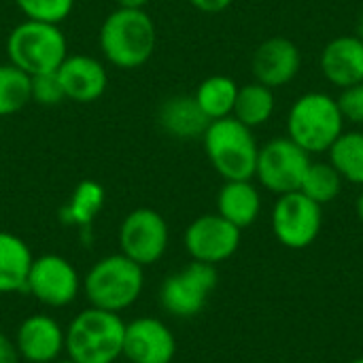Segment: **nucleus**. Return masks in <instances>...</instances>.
Segmentation results:
<instances>
[{
	"label": "nucleus",
	"instance_id": "10",
	"mask_svg": "<svg viewBox=\"0 0 363 363\" xmlns=\"http://www.w3.org/2000/svg\"><path fill=\"white\" fill-rule=\"evenodd\" d=\"M272 234L274 238L294 251L311 247L323 228V206L306 198L302 191L277 196L272 206Z\"/></svg>",
	"mask_w": 363,
	"mask_h": 363
},
{
	"label": "nucleus",
	"instance_id": "32",
	"mask_svg": "<svg viewBox=\"0 0 363 363\" xmlns=\"http://www.w3.org/2000/svg\"><path fill=\"white\" fill-rule=\"evenodd\" d=\"M121 9H145L151 0H115Z\"/></svg>",
	"mask_w": 363,
	"mask_h": 363
},
{
	"label": "nucleus",
	"instance_id": "27",
	"mask_svg": "<svg viewBox=\"0 0 363 363\" xmlns=\"http://www.w3.org/2000/svg\"><path fill=\"white\" fill-rule=\"evenodd\" d=\"M17 9L32 21L62 23L74 6V0H13Z\"/></svg>",
	"mask_w": 363,
	"mask_h": 363
},
{
	"label": "nucleus",
	"instance_id": "21",
	"mask_svg": "<svg viewBox=\"0 0 363 363\" xmlns=\"http://www.w3.org/2000/svg\"><path fill=\"white\" fill-rule=\"evenodd\" d=\"M104 200H106L104 187L98 181L85 179V181L77 183V187L72 189L68 202L60 211V219L66 225H74L79 230H89L94 219L104 208Z\"/></svg>",
	"mask_w": 363,
	"mask_h": 363
},
{
	"label": "nucleus",
	"instance_id": "2",
	"mask_svg": "<svg viewBox=\"0 0 363 363\" xmlns=\"http://www.w3.org/2000/svg\"><path fill=\"white\" fill-rule=\"evenodd\" d=\"M345 117L338 100L328 91H306L298 96L285 119L287 138L302 147L308 155L328 153L336 138L345 132Z\"/></svg>",
	"mask_w": 363,
	"mask_h": 363
},
{
	"label": "nucleus",
	"instance_id": "9",
	"mask_svg": "<svg viewBox=\"0 0 363 363\" xmlns=\"http://www.w3.org/2000/svg\"><path fill=\"white\" fill-rule=\"evenodd\" d=\"M119 253L143 268L157 264L170 242V230L162 213L149 206L130 211L119 225Z\"/></svg>",
	"mask_w": 363,
	"mask_h": 363
},
{
	"label": "nucleus",
	"instance_id": "36",
	"mask_svg": "<svg viewBox=\"0 0 363 363\" xmlns=\"http://www.w3.org/2000/svg\"><path fill=\"white\" fill-rule=\"evenodd\" d=\"M351 363H363V357H359V359H353Z\"/></svg>",
	"mask_w": 363,
	"mask_h": 363
},
{
	"label": "nucleus",
	"instance_id": "12",
	"mask_svg": "<svg viewBox=\"0 0 363 363\" xmlns=\"http://www.w3.org/2000/svg\"><path fill=\"white\" fill-rule=\"evenodd\" d=\"M240 234L242 230L232 225L219 213H206L187 225L183 245L194 262L217 266L234 257L240 247Z\"/></svg>",
	"mask_w": 363,
	"mask_h": 363
},
{
	"label": "nucleus",
	"instance_id": "17",
	"mask_svg": "<svg viewBox=\"0 0 363 363\" xmlns=\"http://www.w3.org/2000/svg\"><path fill=\"white\" fill-rule=\"evenodd\" d=\"M66 100L89 104L96 102L108 87V72L104 64L91 55H66L57 68Z\"/></svg>",
	"mask_w": 363,
	"mask_h": 363
},
{
	"label": "nucleus",
	"instance_id": "30",
	"mask_svg": "<svg viewBox=\"0 0 363 363\" xmlns=\"http://www.w3.org/2000/svg\"><path fill=\"white\" fill-rule=\"evenodd\" d=\"M0 363H21L15 342L0 332Z\"/></svg>",
	"mask_w": 363,
	"mask_h": 363
},
{
	"label": "nucleus",
	"instance_id": "31",
	"mask_svg": "<svg viewBox=\"0 0 363 363\" xmlns=\"http://www.w3.org/2000/svg\"><path fill=\"white\" fill-rule=\"evenodd\" d=\"M234 0H189V4L202 13H221L225 11Z\"/></svg>",
	"mask_w": 363,
	"mask_h": 363
},
{
	"label": "nucleus",
	"instance_id": "11",
	"mask_svg": "<svg viewBox=\"0 0 363 363\" xmlns=\"http://www.w3.org/2000/svg\"><path fill=\"white\" fill-rule=\"evenodd\" d=\"M26 291L47 308H66L83 291V281L66 257L45 253L32 259Z\"/></svg>",
	"mask_w": 363,
	"mask_h": 363
},
{
	"label": "nucleus",
	"instance_id": "15",
	"mask_svg": "<svg viewBox=\"0 0 363 363\" xmlns=\"http://www.w3.org/2000/svg\"><path fill=\"white\" fill-rule=\"evenodd\" d=\"M13 342L23 363H53L64 353L66 330L51 315L38 313L19 323Z\"/></svg>",
	"mask_w": 363,
	"mask_h": 363
},
{
	"label": "nucleus",
	"instance_id": "26",
	"mask_svg": "<svg viewBox=\"0 0 363 363\" xmlns=\"http://www.w3.org/2000/svg\"><path fill=\"white\" fill-rule=\"evenodd\" d=\"M30 102V74H26L11 62L0 64V117L15 115Z\"/></svg>",
	"mask_w": 363,
	"mask_h": 363
},
{
	"label": "nucleus",
	"instance_id": "29",
	"mask_svg": "<svg viewBox=\"0 0 363 363\" xmlns=\"http://www.w3.org/2000/svg\"><path fill=\"white\" fill-rule=\"evenodd\" d=\"M336 100L347 123H353L357 128L363 125V83L340 89V96Z\"/></svg>",
	"mask_w": 363,
	"mask_h": 363
},
{
	"label": "nucleus",
	"instance_id": "35",
	"mask_svg": "<svg viewBox=\"0 0 363 363\" xmlns=\"http://www.w3.org/2000/svg\"><path fill=\"white\" fill-rule=\"evenodd\" d=\"M53 363H74V362H72L70 357H60L57 362H53Z\"/></svg>",
	"mask_w": 363,
	"mask_h": 363
},
{
	"label": "nucleus",
	"instance_id": "7",
	"mask_svg": "<svg viewBox=\"0 0 363 363\" xmlns=\"http://www.w3.org/2000/svg\"><path fill=\"white\" fill-rule=\"evenodd\" d=\"M217 266L191 259L185 268L164 279L160 287V304L170 317L191 319L204 311L211 294L217 289Z\"/></svg>",
	"mask_w": 363,
	"mask_h": 363
},
{
	"label": "nucleus",
	"instance_id": "4",
	"mask_svg": "<svg viewBox=\"0 0 363 363\" xmlns=\"http://www.w3.org/2000/svg\"><path fill=\"white\" fill-rule=\"evenodd\" d=\"M145 289V268L125 257L113 253L100 257L83 279V294L94 308L121 315L134 306Z\"/></svg>",
	"mask_w": 363,
	"mask_h": 363
},
{
	"label": "nucleus",
	"instance_id": "34",
	"mask_svg": "<svg viewBox=\"0 0 363 363\" xmlns=\"http://www.w3.org/2000/svg\"><path fill=\"white\" fill-rule=\"evenodd\" d=\"M355 36H359L363 40V11L357 15V21H355Z\"/></svg>",
	"mask_w": 363,
	"mask_h": 363
},
{
	"label": "nucleus",
	"instance_id": "5",
	"mask_svg": "<svg viewBox=\"0 0 363 363\" xmlns=\"http://www.w3.org/2000/svg\"><path fill=\"white\" fill-rule=\"evenodd\" d=\"M204 153L223 181H253L259 145L251 128L236 117H223L208 123L200 138Z\"/></svg>",
	"mask_w": 363,
	"mask_h": 363
},
{
	"label": "nucleus",
	"instance_id": "22",
	"mask_svg": "<svg viewBox=\"0 0 363 363\" xmlns=\"http://www.w3.org/2000/svg\"><path fill=\"white\" fill-rule=\"evenodd\" d=\"M274 111H277L274 89H270L257 81H251V83L238 87L232 117H236L247 128L255 130V128L266 125L272 119Z\"/></svg>",
	"mask_w": 363,
	"mask_h": 363
},
{
	"label": "nucleus",
	"instance_id": "6",
	"mask_svg": "<svg viewBox=\"0 0 363 363\" xmlns=\"http://www.w3.org/2000/svg\"><path fill=\"white\" fill-rule=\"evenodd\" d=\"M6 55L26 74L53 72L68 55V43L57 23L26 19L6 36Z\"/></svg>",
	"mask_w": 363,
	"mask_h": 363
},
{
	"label": "nucleus",
	"instance_id": "19",
	"mask_svg": "<svg viewBox=\"0 0 363 363\" xmlns=\"http://www.w3.org/2000/svg\"><path fill=\"white\" fill-rule=\"evenodd\" d=\"M217 213L238 230L251 228L262 213V194L253 181H223L217 194Z\"/></svg>",
	"mask_w": 363,
	"mask_h": 363
},
{
	"label": "nucleus",
	"instance_id": "23",
	"mask_svg": "<svg viewBox=\"0 0 363 363\" xmlns=\"http://www.w3.org/2000/svg\"><path fill=\"white\" fill-rule=\"evenodd\" d=\"M238 87L240 85L228 74H211L198 85L194 98L198 106L202 108V113L211 121H215V119H223L232 115Z\"/></svg>",
	"mask_w": 363,
	"mask_h": 363
},
{
	"label": "nucleus",
	"instance_id": "18",
	"mask_svg": "<svg viewBox=\"0 0 363 363\" xmlns=\"http://www.w3.org/2000/svg\"><path fill=\"white\" fill-rule=\"evenodd\" d=\"M157 123L168 136L177 140H198L204 136L211 119L202 113L194 96L177 94L160 104Z\"/></svg>",
	"mask_w": 363,
	"mask_h": 363
},
{
	"label": "nucleus",
	"instance_id": "28",
	"mask_svg": "<svg viewBox=\"0 0 363 363\" xmlns=\"http://www.w3.org/2000/svg\"><path fill=\"white\" fill-rule=\"evenodd\" d=\"M30 96L38 106H60L66 100L57 70L30 77Z\"/></svg>",
	"mask_w": 363,
	"mask_h": 363
},
{
	"label": "nucleus",
	"instance_id": "25",
	"mask_svg": "<svg viewBox=\"0 0 363 363\" xmlns=\"http://www.w3.org/2000/svg\"><path fill=\"white\" fill-rule=\"evenodd\" d=\"M342 185H345L342 177L338 174V170L330 162H315L313 160L304 179H302L300 191L306 198H311L313 202L325 206L340 196Z\"/></svg>",
	"mask_w": 363,
	"mask_h": 363
},
{
	"label": "nucleus",
	"instance_id": "24",
	"mask_svg": "<svg viewBox=\"0 0 363 363\" xmlns=\"http://www.w3.org/2000/svg\"><path fill=\"white\" fill-rule=\"evenodd\" d=\"M328 162L345 183L363 187V132L345 130L328 151Z\"/></svg>",
	"mask_w": 363,
	"mask_h": 363
},
{
	"label": "nucleus",
	"instance_id": "20",
	"mask_svg": "<svg viewBox=\"0 0 363 363\" xmlns=\"http://www.w3.org/2000/svg\"><path fill=\"white\" fill-rule=\"evenodd\" d=\"M32 251L23 238L0 230V296L26 291Z\"/></svg>",
	"mask_w": 363,
	"mask_h": 363
},
{
	"label": "nucleus",
	"instance_id": "1",
	"mask_svg": "<svg viewBox=\"0 0 363 363\" xmlns=\"http://www.w3.org/2000/svg\"><path fill=\"white\" fill-rule=\"evenodd\" d=\"M98 43L108 64L134 70L145 66L155 53L157 30L145 9L117 6L102 21Z\"/></svg>",
	"mask_w": 363,
	"mask_h": 363
},
{
	"label": "nucleus",
	"instance_id": "13",
	"mask_svg": "<svg viewBox=\"0 0 363 363\" xmlns=\"http://www.w3.org/2000/svg\"><path fill=\"white\" fill-rule=\"evenodd\" d=\"M123 359L130 363H172L177 338L157 317H136L125 323Z\"/></svg>",
	"mask_w": 363,
	"mask_h": 363
},
{
	"label": "nucleus",
	"instance_id": "33",
	"mask_svg": "<svg viewBox=\"0 0 363 363\" xmlns=\"http://www.w3.org/2000/svg\"><path fill=\"white\" fill-rule=\"evenodd\" d=\"M355 211H357V217H359V221L363 223V187H362V191H359V196H357V202H355Z\"/></svg>",
	"mask_w": 363,
	"mask_h": 363
},
{
	"label": "nucleus",
	"instance_id": "14",
	"mask_svg": "<svg viewBox=\"0 0 363 363\" xmlns=\"http://www.w3.org/2000/svg\"><path fill=\"white\" fill-rule=\"evenodd\" d=\"M302 70V51L287 36H270L257 45L251 57L253 79L270 89L289 85Z\"/></svg>",
	"mask_w": 363,
	"mask_h": 363
},
{
	"label": "nucleus",
	"instance_id": "16",
	"mask_svg": "<svg viewBox=\"0 0 363 363\" xmlns=\"http://www.w3.org/2000/svg\"><path fill=\"white\" fill-rule=\"evenodd\" d=\"M319 68L323 79L338 89L363 83V40L355 34L334 36L321 49Z\"/></svg>",
	"mask_w": 363,
	"mask_h": 363
},
{
	"label": "nucleus",
	"instance_id": "8",
	"mask_svg": "<svg viewBox=\"0 0 363 363\" xmlns=\"http://www.w3.org/2000/svg\"><path fill=\"white\" fill-rule=\"evenodd\" d=\"M311 162L313 155H308L291 138L279 136L259 147L255 179L266 191L274 196L300 191L302 179Z\"/></svg>",
	"mask_w": 363,
	"mask_h": 363
},
{
	"label": "nucleus",
	"instance_id": "3",
	"mask_svg": "<svg viewBox=\"0 0 363 363\" xmlns=\"http://www.w3.org/2000/svg\"><path fill=\"white\" fill-rule=\"evenodd\" d=\"M125 321L117 313L87 306L66 328L64 353L74 363H117L123 355Z\"/></svg>",
	"mask_w": 363,
	"mask_h": 363
}]
</instances>
